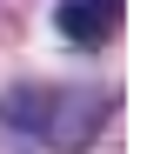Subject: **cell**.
<instances>
[{
  "label": "cell",
  "instance_id": "1",
  "mask_svg": "<svg viewBox=\"0 0 147 154\" xmlns=\"http://www.w3.org/2000/svg\"><path fill=\"white\" fill-rule=\"evenodd\" d=\"M0 121L40 134L54 154H80L114 121V94L107 87H14L0 100Z\"/></svg>",
  "mask_w": 147,
  "mask_h": 154
},
{
  "label": "cell",
  "instance_id": "2",
  "mask_svg": "<svg viewBox=\"0 0 147 154\" xmlns=\"http://www.w3.org/2000/svg\"><path fill=\"white\" fill-rule=\"evenodd\" d=\"M120 14H127V0H60L54 7V27L74 40V47H107Z\"/></svg>",
  "mask_w": 147,
  "mask_h": 154
}]
</instances>
